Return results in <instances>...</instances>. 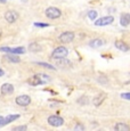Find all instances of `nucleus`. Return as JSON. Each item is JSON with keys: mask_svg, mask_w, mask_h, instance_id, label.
<instances>
[{"mask_svg": "<svg viewBox=\"0 0 130 131\" xmlns=\"http://www.w3.org/2000/svg\"><path fill=\"white\" fill-rule=\"evenodd\" d=\"M67 55H69V50L65 47L61 46V47H57L56 49H54L51 57H52V59H59V58H65Z\"/></svg>", "mask_w": 130, "mask_h": 131, "instance_id": "f257e3e1", "label": "nucleus"}, {"mask_svg": "<svg viewBox=\"0 0 130 131\" xmlns=\"http://www.w3.org/2000/svg\"><path fill=\"white\" fill-rule=\"evenodd\" d=\"M45 14H46V16L48 17V18L56 19V18H58V17H61L62 12L59 10L58 8H56V7H48V8L45 10Z\"/></svg>", "mask_w": 130, "mask_h": 131, "instance_id": "f03ea898", "label": "nucleus"}, {"mask_svg": "<svg viewBox=\"0 0 130 131\" xmlns=\"http://www.w3.org/2000/svg\"><path fill=\"white\" fill-rule=\"evenodd\" d=\"M0 51L4 52H8V54H24L26 51V49L24 47H15V48H9V47H1L0 48Z\"/></svg>", "mask_w": 130, "mask_h": 131, "instance_id": "7ed1b4c3", "label": "nucleus"}, {"mask_svg": "<svg viewBox=\"0 0 130 131\" xmlns=\"http://www.w3.org/2000/svg\"><path fill=\"white\" fill-rule=\"evenodd\" d=\"M47 122L51 125V127H61V125L64 124V119H62L58 115H50L47 120Z\"/></svg>", "mask_w": 130, "mask_h": 131, "instance_id": "20e7f679", "label": "nucleus"}, {"mask_svg": "<svg viewBox=\"0 0 130 131\" xmlns=\"http://www.w3.org/2000/svg\"><path fill=\"white\" fill-rule=\"evenodd\" d=\"M15 102H16V104L18 105V106L25 107L27 105L31 104V98H30V96H27V95H21L15 99Z\"/></svg>", "mask_w": 130, "mask_h": 131, "instance_id": "39448f33", "label": "nucleus"}, {"mask_svg": "<svg viewBox=\"0 0 130 131\" xmlns=\"http://www.w3.org/2000/svg\"><path fill=\"white\" fill-rule=\"evenodd\" d=\"M59 41L62 43H69V42H72L74 40V33L71 31H66V32H63V33L59 36Z\"/></svg>", "mask_w": 130, "mask_h": 131, "instance_id": "423d86ee", "label": "nucleus"}, {"mask_svg": "<svg viewBox=\"0 0 130 131\" xmlns=\"http://www.w3.org/2000/svg\"><path fill=\"white\" fill-rule=\"evenodd\" d=\"M113 22H114L113 16H105L99 19H95V25H97V26H106V25H110Z\"/></svg>", "mask_w": 130, "mask_h": 131, "instance_id": "0eeeda50", "label": "nucleus"}, {"mask_svg": "<svg viewBox=\"0 0 130 131\" xmlns=\"http://www.w3.org/2000/svg\"><path fill=\"white\" fill-rule=\"evenodd\" d=\"M18 18V14L15 10H7L5 13V19H6L8 23H15Z\"/></svg>", "mask_w": 130, "mask_h": 131, "instance_id": "6e6552de", "label": "nucleus"}, {"mask_svg": "<svg viewBox=\"0 0 130 131\" xmlns=\"http://www.w3.org/2000/svg\"><path fill=\"white\" fill-rule=\"evenodd\" d=\"M1 95H12L14 92V85L10 83H4L0 88Z\"/></svg>", "mask_w": 130, "mask_h": 131, "instance_id": "1a4fd4ad", "label": "nucleus"}, {"mask_svg": "<svg viewBox=\"0 0 130 131\" xmlns=\"http://www.w3.org/2000/svg\"><path fill=\"white\" fill-rule=\"evenodd\" d=\"M27 83H29L30 85H33V87H36V85L42 84L44 82H42V80L40 79L39 75L37 74V75H33V77L29 78V80H27Z\"/></svg>", "mask_w": 130, "mask_h": 131, "instance_id": "9d476101", "label": "nucleus"}, {"mask_svg": "<svg viewBox=\"0 0 130 131\" xmlns=\"http://www.w3.org/2000/svg\"><path fill=\"white\" fill-rule=\"evenodd\" d=\"M120 24L122 26H128L130 24V14L129 13H123L120 16Z\"/></svg>", "mask_w": 130, "mask_h": 131, "instance_id": "9b49d317", "label": "nucleus"}, {"mask_svg": "<svg viewBox=\"0 0 130 131\" xmlns=\"http://www.w3.org/2000/svg\"><path fill=\"white\" fill-rule=\"evenodd\" d=\"M114 45H115L116 49L121 50V51H128V50H129V46L124 41H122V40H116Z\"/></svg>", "mask_w": 130, "mask_h": 131, "instance_id": "f8f14e48", "label": "nucleus"}, {"mask_svg": "<svg viewBox=\"0 0 130 131\" xmlns=\"http://www.w3.org/2000/svg\"><path fill=\"white\" fill-rule=\"evenodd\" d=\"M106 98V95L105 94H98V95H96L95 96V98H94V105H96V106H99V105L102 104V103L104 102V99Z\"/></svg>", "mask_w": 130, "mask_h": 131, "instance_id": "ddd939ff", "label": "nucleus"}, {"mask_svg": "<svg viewBox=\"0 0 130 131\" xmlns=\"http://www.w3.org/2000/svg\"><path fill=\"white\" fill-rule=\"evenodd\" d=\"M114 130L116 131H129L130 127L126 123H122V122H117L115 125H114Z\"/></svg>", "mask_w": 130, "mask_h": 131, "instance_id": "4468645a", "label": "nucleus"}, {"mask_svg": "<svg viewBox=\"0 0 130 131\" xmlns=\"http://www.w3.org/2000/svg\"><path fill=\"white\" fill-rule=\"evenodd\" d=\"M105 43L104 40L103 39H94L90 41V43H89V46H90L91 48H99L102 47L103 45Z\"/></svg>", "mask_w": 130, "mask_h": 131, "instance_id": "2eb2a0df", "label": "nucleus"}, {"mask_svg": "<svg viewBox=\"0 0 130 131\" xmlns=\"http://www.w3.org/2000/svg\"><path fill=\"white\" fill-rule=\"evenodd\" d=\"M19 119V114H15V115H8V116L6 117V119H4V121H2L1 125H5V124H8V123L13 122V121Z\"/></svg>", "mask_w": 130, "mask_h": 131, "instance_id": "dca6fc26", "label": "nucleus"}, {"mask_svg": "<svg viewBox=\"0 0 130 131\" xmlns=\"http://www.w3.org/2000/svg\"><path fill=\"white\" fill-rule=\"evenodd\" d=\"M70 64H71V63L66 58H59V59H57V62H56V65L59 67H67Z\"/></svg>", "mask_w": 130, "mask_h": 131, "instance_id": "f3484780", "label": "nucleus"}, {"mask_svg": "<svg viewBox=\"0 0 130 131\" xmlns=\"http://www.w3.org/2000/svg\"><path fill=\"white\" fill-rule=\"evenodd\" d=\"M29 50H30V51H32V52L40 51V50H41V46H40L39 43H36V42H33V43H30Z\"/></svg>", "mask_w": 130, "mask_h": 131, "instance_id": "a211bd4d", "label": "nucleus"}, {"mask_svg": "<svg viewBox=\"0 0 130 131\" xmlns=\"http://www.w3.org/2000/svg\"><path fill=\"white\" fill-rule=\"evenodd\" d=\"M6 58L8 59L9 62H12V63H19L21 62V58H19L18 56H15V54L8 55V56H6Z\"/></svg>", "mask_w": 130, "mask_h": 131, "instance_id": "6ab92c4d", "label": "nucleus"}, {"mask_svg": "<svg viewBox=\"0 0 130 131\" xmlns=\"http://www.w3.org/2000/svg\"><path fill=\"white\" fill-rule=\"evenodd\" d=\"M38 65H40V66H42V67H45V69H48V70H56V67H54L52 65L50 64H48V63H42V62H38L37 63Z\"/></svg>", "mask_w": 130, "mask_h": 131, "instance_id": "aec40b11", "label": "nucleus"}, {"mask_svg": "<svg viewBox=\"0 0 130 131\" xmlns=\"http://www.w3.org/2000/svg\"><path fill=\"white\" fill-rule=\"evenodd\" d=\"M97 16H98V13L96 10H89L88 12V17L91 19V21H95V19L97 18Z\"/></svg>", "mask_w": 130, "mask_h": 131, "instance_id": "412c9836", "label": "nucleus"}, {"mask_svg": "<svg viewBox=\"0 0 130 131\" xmlns=\"http://www.w3.org/2000/svg\"><path fill=\"white\" fill-rule=\"evenodd\" d=\"M39 77H40V79L42 80V82L44 83H46V82H48L49 80H50V78L48 77V75H46V74H38Z\"/></svg>", "mask_w": 130, "mask_h": 131, "instance_id": "4be33fe9", "label": "nucleus"}, {"mask_svg": "<svg viewBox=\"0 0 130 131\" xmlns=\"http://www.w3.org/2000/svg\"><path fill=\"white\" fill-rule=\"evenodd\" d=\"M121 98L127 100H130V92H122L121 94Z\"/></svg>", "mask_w": 130, "mask_h": 131, "instance_id": "5701e85b", "label": "nucleus"}, {"mask_svg": "<svg viewBox=\"0 0 130 131\" xmlns=\"http://www.w3.org/2000/svg\"><path fill=\"white\" fill-rule=\"evenodd\" d=\"M34 26H37V27H47V26H49V24H46V23H34Z\"/></svg>", "mask_w": 130, "mask_h": 131, "instance_id": "b1692460", "label": "nucleus"}, {"mask_svg": "<svg viewBox=\"0 0 130 131\" xmlns=\"http://www.w3.org/2000/svg\"><path fill=\"white\" fill-rule=\"evenodd\" d=\"M27 128H26V125H22V127H16V128H14V131H21V130H26Z\"/></svg>", "mask_w": 130, "mask_h": 131, "instance_id": "393cba45", "label": "nucleus"}, {"mask_svg": "<svg viewBox=\"0 0 130 131\" xmlns=\"http://www.w3.org/2000/svg\"><path fill=\"white\" fill-rule=\"evenodd\" d=\"M74 129H75V130H84V127L82 124H77Z\"/></svg>", "mask_w": 130, "mask_h": 131, "instance_id": "a878e982", "label": "nucleus"}, {"mask_svg": "<svg viewBox=\"0 0 130 131\" xmlns=\"http://www.w3.org/2000/svg\"><path fill=\"white\" fill-rule=\"evenodd\" d=\"M4 74H5V72L2 71V70H0V77H2V75H4Z\"/></svg>", "mask_w": 130, "mask_h": 131, "instance_id": "bb28decb", "label": "nucleus"}, {"mask_svg": "<svg viewBox=\"0 0 130 131\" xmlns=\"http://www.w3.org/2000/svg\"><path fill=\"white\" fill-rule=\"evenodd\" d=\"M2 121H4V117H2V116H0V125H1V123H2Z\"/></svg>", "mask_w": 130, "mask_h": 131, "instance_id": "cd10ccee", "label": "nucleus"}, {"mask_svg": "<svg viewBox=\"0 0 130 131\" xmlns=\"http://www.w3.org/2000/svg\"><path fill=\"white\" fill-rule=\"evenodd\" d=\"M0 2H2V4H5V2H6V0H0Z\"/></svg>", "mask_w": 130, "mask_h": 131, "instance_id": "c85d7f7f", "label": "nucleus"}, {"mask_svg": "<svg viewBox=\"0 0 130 131\" xmlns=\"http://www.w3.org/2000/svg\"><path fill=\"white\" fill-rule=\"evenodd\" d=\"M22 1H23V2H25V1H27V0H22Z\"/></svg>", "mask_w": 130, "mask_h": 131, "instance_id": "c756f323", "label": "nucleus"}]
</instances>
